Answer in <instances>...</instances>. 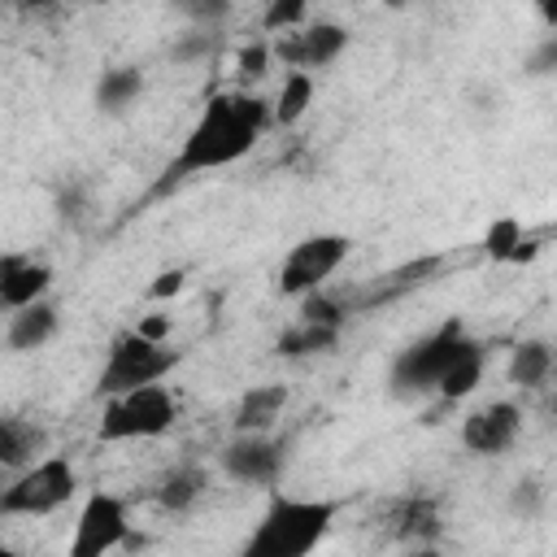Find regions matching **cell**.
<instances>
[{
	"label": "cell",
	"instance_id": "1",
	"mask_svg": "<svg viewBox=\"0 0 557 557\" xmlns=\"http://www.w3.org/2000/svg\"><path fill=\"white\" fill-rule=\"evenodd\" d=\"M265 126H274V104H265L261 96H248V91H218V96H209V104L191 122L183 148L161 170L152 196H165L170 187L187 183L191 174L222 170V165L239 161L244 152H252V144L261 139Z\"/></svg>",
	"mask_w": 557,
	"mask_h": 557
},
{
	"label": "cell",
	"instance_id": "2",
	"mask_svg": "<svg viewBox=\"0 0 557 557\" xmlns=\"http://www.w3.org/2000/svg\"><path fill=\"white\" fill-rule=\"evenodd\" d=\"M339 509H344V500H326V496L305 500V496L274 492L265 513H261V522H257V531L248 535L244 553L248 557H305L326 540V531L339 518Z\"/></svg>",
	"mask_w": 557,
	"mask_h": 557
},
{
	"label": "cell",
	"instance_id": "3",
	"mask_svg": "<svg viewBox=\"0 0 557 557\" xmlns=\"http://www.w3.org/2000/svg\"><path fill=\"white\" fill-rule=\"evenodd\" d=\"M178 418V400L170 396L165 383H144V387H131V392H117L104 400V413H100V440L104 444H117V440H157L174 426Z\"/></svg>",
	"mask_w": 557,
	"mask_h": 557
},
{
	"label": "cell",
	"instance_id": "4",
	"mask_svg": "<svg viewBox=\"0 0 557 557\" xmlns=\"http://www.w3.org/2000/svg\"><path fill=\"white\" fill-rule=\"evenodd\" d=\"M466 344H470V335H466V322H461V318H448V322L435 326L431 335L413 339V344L400 348L396 361H392V392H396V396H426V392H435L440 374L453 366V357H457Z\"/></svg>",
	"mask_w": 557,
	"mask_h": 557
},
{
	"label": "cell",
	"instance_id": "5",
	"mask_svg": "<svg viewBox=\"0 0 557 557\" xmlns=\"http://www.w3.org/2000/svg\"><path fill=\"white\" fill-rule=\"evenodd\" d=\"M178 361H183L178 348L157 344V339H148L139 331H122L113 339L109 357H104L96 396H117V392H131V387H144V383H161Z\"/></svg>",
	"mask_w": 557,
	"mask_h": 557
},
{
	"label": "cell",
	"instance_id": "6",
	"mask_svg": "<svg viewBox=\"0 0 557 557\" xmlns=\"http://www.w3.org/2000/svg\"><path fill=\"white\" fill-rule=\"evenodd\" d=\"M74 492H78V474H74L70 457H44V461L26 466L0 492V513L4 518H44V513L61 509Z\"/></svg>",
	"mask_w": 557,
	"mask_h": 557
},
{
	"label": "cell",
	"instance_id": "7",
	"mask_svg": "<svg viewBox=\"0 0 557 557\" xmlns=\"http://www.w3.org/2000/svg\"><path fill=\"white\" fill-rule=\"evenodd\" d=\"M352 252V239L339 231H322V235H305L300 244H292V252L278 265V292L283 296H309L318 292Z\"/></svg>",
	"mask_w": 557,
	"mask_h": 557
},
{
	"label": "cell",
	"instance_id": "8",
	"mask_svg": "<svg viewBox=\"0 0 557 557\" xmlns=\"http://www.w3.org/2000/svg\"><path fill=\"white\" fill-rule=\"evenodd\" d=\"M131 535V518H126V500L113 492H91L78 509L74 522V540H70V557H104L113 548H122Z\"/></svg>",
	"mask_w": 557,
	"mask_h": 557
},
{
	"label": "cell",
	"instance_id": "9",
	"mask_svg": "<svg viewBox=\"0 0 557 557\" xmlns=\"http://www.w3.org/2000/svg\"><path fill=\"white\" fill-rule=\"evenodd\" d=\"M287 461V444L270 440L265 431H235V440L222 448V470L235 483H261L274 487Z\"/></svg>",
	"mask_w": 557,
	"mask_h": 557
},
{
	"label": "cell",
	"instance_id": "10",
	"mask_svg": "<svg viewBox=\"0 0 557 557\" xmlns=\"http://www.w3.org/2000/svg\"><path fill=\"white\" fill-rule=\"evenodd\" d=\"M522 431V409L513 400H492L483 409H474L466 422H461V444L474 453V457H500L513 448Z\"/></svg>",
	"mask_w": 557,
	"mask_h": 557
},
{
	"label": "cell",
	"instance_id": "11",
	"mask_svg": "<svg viewBox=\"0 0 557 557\" xmlns=\"http://www.w3.org/2000/svg\"><path fill=\"white\" fill-rule=\"evenodd\" d=\"M52 278L57 274H52L48 261H35V257H22V252H4L0 257V300H4V309H22L30 300H44Z\"/></svg>",
	"mask_w": 557,
	"mask_h": 557
},
{
	"label": "cell",
	"instance_id": "12",
	"mask_svg": "<svg viewBox=\"0 0 557 557\" xmlns=\"http://www.w3.org/2000/svg\"><path fill=\"white\" fill-rule=\"evenodd\" d=\"M57 335V305L48 300H30L22 309H9V326H4V344L13 352H35Z\"/></svg>",
	"mask_w": 557,
	"mask_h": 557
},
{
	"label": "cell",
	"instance_id": "13",
	"mask_svg": "<svg viewBox=\"0 0 557 557\" xmlns=\"http://www.w3.org/2000/svg\"><path fill=\"white\" fill-rule=\"evenodd\" d=\"M283 405H287V387H283V383H257V387H248V392L239 396L231 426H235V431H270V426L278 422Z\"/></svg>",
	"mask_w": 557,
	"mask_h": 557
},
{
	"label": "cell",
	"instance_id": "14",
	"mask_svg": "<svg viewBox=\"0 0 557 557\" xmlns=\"http://www.w3.org/2000/svg\"><path fill=\"white\" fill-rule=\"evenodd\" d=\"M483 357H487V348H483L479 339H470V344L453 357V366L440 374L435 396H440V400H461V396H470V392L479 387V379H483Z\"/></svg>",
	"mask_w": 557,
	"mask_h": 557
},
{
	"label": "cell",
	"instance_id": "15",
	"mask_svg": "<svg viewBox=\"0 0 557 557\" xmlns=\"http://www.w3.org/2000/svg\"><path fill=\"white\" fill-rule=\"evenodd\" d=\"M44 448V431L26 418H0V466L26 470L35 466V453Z\"/></svg>",
	"mask_w": 557,
	"mask_h": 557
},
{
	"label": "cell",
	"instance_id": "16",
	"mask_svg": "<svg viewBox=\"0 0 557 557\" xmlns=\"http://www.w3.org/2000/svg\"><path fill=\"white\" fill-rule=\"evenodd\" d=\"M348 48V30L339 22H313L300 30V70H322Z\"/></svg>",
	"mask_w": 557,
	"mask_h": 557
},
{
	"label": "cell",
	"instance_id": "17",
	"mask_svg": "<svg viewBox=\"0 0 557 557\" xmlns=\"http://www.w3.org/2000/svg\"><path fill=\"white\" fill-rule=\"evenodd\" d=\"M139 91H144V70H135V65H113V70H104L100 83H96V104H100V113H126V109L139 100Z\"/></svg>",
	"mask_w": 557,
	"mask_h": 557
},
{
	"label": "cell",
	"instance_id": "18",
	"mask_svg": "<svg viewBox=\"0 0 557 557\" xmlns=\"http://www.w3.org/2000/svg\"><path fill=\"white\" fill-rule=\"evenodd\" d=\"M339 331L344 326H322V322H296L278 335L274 352L278 357H313V352H331L339 344Z\"/></svg>",
	"mask_w": 557,
	"mask_h": 557
},
{
	"label": "cell",
	"instance_id": "19",
	"mask_svg": "<svg viewBox=\"0 0 557 557\" xmlns=\"http://www.w3.org/2000/svg\"><path fill=\"white\" fill-rule=\"evenodd\" d=\"M553 370V348L544 339H522L509 352V383L513 387H540Z\"/></svg>",
	"mask_w": 557,
	"mask_h": 557
},
{
	"label": "cell",
	"instance_id": "20",
	"mask_svg": "<svg viewBox=\"0 0 557 557\" xmlns=\"http://www.w3.org/2000/svg\"><path fill=\"white\" fill-rule=\"evenodd\" d=\"M200 492H205V470L183 466V470H174V474L161 479V487H157V505H161L165 513H187V509L200 500Z\"/></svg>",
	"mask_w": 557,
	"mask_h": 557
},
{
	"label": "cell",
	"instance_id": "21",
	"mask_svg": "<svg viewBox=\"0 0 557 557\" xmlns=\"http://www.w3.org/2000/svg\"><path fill=\"white\" fill-rule=\"evenodd\" d=\"M309 104H313V78H309V70H287V78L278 87V100H274V126H296Z\"/></svg>",
	"mask_w": 557,
	"mask_h": 557
},
{
	"label": "cell",
	"instance_id": "22",
	"mask_svg": "<svg viewBox=\"0 0 557 557\" xmlns=\"http://www.w3.org/2000/svg\"><path fill=\"white\" fill-rule=\"evenodd\" d=\"M522 239H527L522 235V222L513 213H496L487 222V231H483V257L487 261H513V252H518Z\"/></svg>",
	"mask_w": 557,
	"mask_h": 557
},
{
	"label": "cell",
	"instance_id": "23",
	"mask_svg": "<svg viewBox=\"0 0 557 557\" xmlns=\"http://www.w3.org/2000/svg\"><path fill=\"white\" fill-rule=\"evenodd\" d=\"M218 26H196V30H183L174 44H170V61L178 65H191V61H205L213 48H218Z\"/></svg>",
	"mask_w": 557,
	"mask_h": 557
},
{
	"label": "cell",
	"instance_id": "24",
	"mask_svg": "<svg viewBox=\"0 0 557 557\" xmlns=\"http://www.w3.org/2000/svg\"><path fill=\"white\" fill-rule=\"evenodd\" d=\"M270 57H274V44H265V39L244 44V48H239V57H235V83H239V87L261 83V78H265V70H270Z\"/></svg>",
	"mask_w": 557,
	"mask_h": 557
},
{
	"label": "cell",
	"instance_id": "25",
	"mask_svg": "<svg viewBox=\"0 0 557 557\" xmlns=\"http://www.w3.org/2000/svg\"><path fill=\"white\" fill-rule=\"evenodd\" d=\"M305 13H309V0H270L261 9V30L265 35L296 30V26H305Z\"/></svg>",
	"mask_w": 557,
	"mask_h": 557
},
{
	"label": "cell",
	"instance_id": "26",
	"mask_svg": "<svg viewBox=\"0 0 557 557\" xmlns=\"http://www.w3.org/2000/svg\"><path fill=\"white\" fill-rule=\"evenodd\" d=\"M170 4H174V13H183L191 26H218V22H226V13H231L235 0H170Z\"/></svg>",
	"mask_w": 557,
	"mask_h": 557
},
{
	"label": "cell",
	"instance_id": "27",
	"mask_svg": "<svg viewBox=\"0 0 557 557\" xmlns=\"http://www.w3.org/2000/svg\"><path fill=\"white\" fill-rule=\"evenodd\" d=\"M300 322H322V326H344V305L322 296V292H309L300 296Z\"/></svg>",
	"mask_w": 557,
	"mask_h": 557
},
{
	"label": "cell",
	"instance_id": "28",
	"mask_svg": "<svg viewBox=\"0 0 557 557\" xmlns=\"http://www.w3.org/2000/svg\"><path fill=\"white\" fill-rule=\"evenodd\" d=\"M540 505H544V487H540L535 479H518V483L509 487V513H518V518H535Z\"/></svg>",
	"mask_w": 557,
	"mask_h": 557
},
{
	"label": "cell",
	"instance_id": "29",
	"mask_svg": "<svg viewBox=\"0 0 557 557\" xmlns=\"http://www.w3.org/2000/svg\"><path fill=\"white\" fill-rule=\"evenodd\" d=\"M183 283H187V274L174 265V270H161L152 283H148V300H170V296H178L183 292Z\"/></svg>",
	"mask_w": 557,
	"mask_h": 557
},
{
	"label": "cell",
	"instance_id": "30",
	"mask_svg": "<svg viewBox=\"0 0 557 557\" xmlns=\"http://www.w3.org/2000/svg\"><path fill=\"white\" fill-rule=\"evenodd\" d=\"M527 70H531V74H557V30H553L535 52H531Z\"/></svg>",
	"mask_w": 557,
	"mask_h": 557
},
{
	"label": "cell",
	"instance_id": "31",
	"mask_svg": "<svg viewBox=\"0 0 557 557\" xmlns=\"http://www.w3.org/2000/svg\"><path fill=\"white\" fill-rule=\"evenodd\" d=\"M135 331L148 335V339H157V344H165V335H170V318H165V313H148V318L135 322Z\"/></svg>",
	"mask_w": 557,
	"mask_h": 557
},
{
	"label": "cell",
	"instance_id": "32",
	"mask_svg": "<svg viewBox=\"0 0 557 557\" xmlns=\"http://www.w3.org/2000/svg\"><path fill=\"white\" fill-rule=\"evenodd\" d=\"M52 4H57V0H13L17 13H48Z\"/></svg>",
	"mask_w": 557,
	"mask_h": 557
},
{
	"label": "cell",
	"instance_id": "33",
	"mask_svg": "<svg viewBox=\"0 0 557 557\" xmlns=\"http://www.w3.org/2000/svg\"><path fill=\"white\" fill-rule=\"evenodd\" d=\"M535 9H540V17H544V26L557 30V0H535Z\"/></svg>",
	"mask_w": 557,
	"mask_h": 557
},
{
	"label": "cell",
	"instance_id": "34",
	"mask_svg": "<svg viewBox=\"0 0 557 557\" xmlns=\"http://www.w3.org/2000/svg\"><path fill=\"white\" fill-rule=\"evenodd\" d=\"M535 252H540V248H535L531 239H522V244H518V252H513V265H522V261H531Z\"/></svg>",
	"mask_w": 557,
	"mask_h": 557
},
{
	"label": "cell",
	"instance_id": "35",
	"mask_svg": "<svg viewBox=\"0 0 557 557\" xmlns=\"http://www.w3.org/2000/svg\"><path fill=\"white\" fill-rule=\"evenodd\" d=\"M383 4H387V9H405L409 0H383Z\"/></svg>",
	"mask_w": 557,
	"mask_h": 557
},
{
	"label": "cell",
	"instance_id": "36",
	"mask_svg": "<svg viewBox=\"0 0 557 557\" xmlns=\"http://www.w3.org/2000/svg\"><path fill=\"white\" fill-rule=\"evenodd\" d=\"M553 418H557V400H553Z\"/></svg>",
	"mask_w": 557,
	"mask_h": 557
}]
</instances>
